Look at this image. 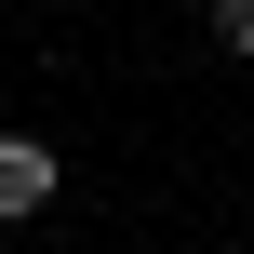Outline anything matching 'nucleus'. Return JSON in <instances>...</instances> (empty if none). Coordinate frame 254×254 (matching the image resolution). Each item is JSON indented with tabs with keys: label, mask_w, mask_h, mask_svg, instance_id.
Wrapping results in <instances>:
<instances>
[{
	"label": "nucleus",
	"mask_w": 254,
	"mask_h": 254,
	"mask_svg": "<svg viewBox=\"0 0 254 254\" xmlns=\"http://www.w3.org/2000/svg\"><path fill=\"white\" fill-rule=\"evenodd\" d=\"M54 188H67V161H54L40 134H0V228H27V214H54Z\"/></svg>",
	"instance_id": "obj_1"
},
{
	"label": "nucleus",
	"mask_w": 254,
	"mask_h": 254,
	"mask_svg": "<svg viewBox=\"0 0 254 254\" xmlns=\"http://www.w3.org/2000/svg\"><path fill=\"white\" fill-rule=\"evenodd\" d=\"M214 40H228V54H254V0H214Z\"/></svg>",
	"instance_id": "obj_2"
}]
</instances>
